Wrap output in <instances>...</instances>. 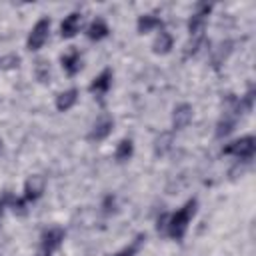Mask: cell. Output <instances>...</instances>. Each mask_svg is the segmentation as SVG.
Masks as SVG:
<instances>
[{"instance_id":"obj_1","label":"cell","mask_w":256,"mask_h":256,"mask_svg":"<svg viewBox=\"0 0 256 256\" xmlns=\"http://www.w3.org/2000/svg\"><path fill=\"white\" fill-rule=\"evenodd\" d=\"M194 212H196V200H188L178 212L168 216V220H166V234L170 238H174V240H182L186 230H188V224H190Z\"/></svg>"},{"instance_id":"obj_2","label":"cell","mask_w":256,"mask_h":256,"mask_svg":"<svg viewBox=\"0 0 256 256\" xmlns=\"http://www.w3.org/2000/svg\"><path fill=\"white\" fill-rule=\"evenodd\" d=\"M256 152V140L254 136H244V138H238L234 142H230L226 148H224V154H232L240 160H250Z\"/></svg>"},{"instance_id":"obj_3","label":"cell","mask_w":256,"mask_h":256,"mask_svg":"<svg viewBox=\"0 0 256 256\" xmlns=\"http://www.w3.org/2000/svg\"><path fill=\"white\" fill-rule=\"evenodd\" d=\"M62 240H64V232L60 228H50L48 232L42 234V240H40L36 256H52L60 248Z\"/></svg>"},{"instance_id":"obj_4","label":"cell","mask_w":256,"mask_h":256,"mask_svg":"<svg viewBox=\"0 0 256 256\" xmlns=\"http://www.w3.org/2000/svg\"><path fill=\"white\" fill-rule=\"evenodd\" d=\"M48 34H50V20L48 18H42L34 24L30 36H28V50H38L44 46V42L48 40Z\"/></svg>"},{"instance_id":"obj_5","label":"cell","mask_w":256,"mask_h":256,"mask_svg":"<svg viewBox=\"0 0 256 256\" xmlns=\"http://www.w3.org/2000/svg\"><path fill=\"white\" fill-rule=\"evenodd\" d=\"M44 192V178L42 176H30L26 180V186H24V200L30 202V200H36L40 194Z\"/></svg>"},{"instance_id":"obj_6","label":"cell","mask_w":256,"mask_h":256,"mask_svg":"<svg viewBox=\"0 0 256 256\" xmlns=\"http://www.w3.org/2000/svg\"><path fill=\"white\" fill-rule=\"evenodd\" d=\"M208 12H210V6H208V4H202V6H200V10L190 18V22H188V30H190V34H192V36H200V32L204 30V24H206V16H208Z\"/></svg>"},{"instance_id":"obj_7","label":"cell","mask_w":256,"mask_h":256,"mask_svg":"<svg viewBox=\"0 0 256 256\" xmlns=\"http://www.w3.org/2000/svg\"><path fill=\"white\" fill-rule=\"evenodd\" d=\"M80 24H82V16H80L78 12L68 14V16L64 18V22H62V26H60L62 38H72V36L80 30Z\"/></svg>"},{"instance_id":"obj_8","label":"cell","mask_w":256,"mask_h":256,"mask_svg":"<svg viewBox=\"0 0 256 256\" xmlns=\"http://www.w3.org/2000/svg\"><path fill=\"white\" fill-rule=\"evenodd\" d=\"M190 120H192V108L188 104H180L174 110V114H172V126H174V130L186 128L190 124Z\"/></svg>"},{"instance_id":"obj_9","label":"cell","mask_w":256,"mask_h":256,"mask_svg":"<svg viewBox=\"0 0 256 256\" xmlns=\"http://www.w3.org/2000/svg\"><path fill=\"white\" fill-rule=\"evenodd\" d=\"M112 126H114L112 118H108V116L100 118V120L94 124L92 132H90V140H104V138H106V136L112 132Z\"/></svg>"},{"instance_id":"obj_10","label":"cell","mask_w":256,"mask_h":256,"mask_svg":"<svg viewBox=\"0 0 256 256\" xmlns=\"http://www.w3.org/2000/svg\"><path fill=\"white\" fill-rule=\"evenodd\" d=\"M110 84H112V72H110V70H104V72H102L100 76H96L94 82L90 84V92H92V94H104V92H108Z\"/></svg>"},{"instance_id":"obj_11","label":"cell","mask_w":256,"mask_h":256,"mask_svg":"<svg viewBox=\"0 0 256 256\" xmlns=\"http://www.w3.org/2000/svg\"><path fill=\"white\" fill-rule=\"evenodd\" d=\"M76 100H78V90H76V88H70V90L58 94V98H56V108H58L60 112H66V110H70V108L76 104Z\"/></svg>"},{"instance_id":"obj_12","label":"cell","mask_w":256,"mask_h":256,"mask_svg":"<svg viewBox=\"0 0 256 256\" xmlns=\"http://www.w3.org/2000/svg\"><path fill=\"white\" fill-rule=\"evenodd\" d=\"M62 66H64V70H66L70 76H74L76 72H80L82 62H80V54H78V50H72V52L64 54V56H62Z\"/></svg>"},{"instance_id":"obj_13","label":"cell","mask_w":256,"mask_h":256,"mask_svg":"<svg viewBox=\"0 0 256 256\" xmlns=\"http://www.w3.org/2000/svg\"><path fill=\"white\" fill-rule=\"evenodd\" d=\"M108 36V26L102 18H96L90 26H88V38L90 40H102Z\"/></svg>"},{"instance_id":"obj_14","label":"cell","mask_w":256,"mask_h":256,"mask_svg":"<svg viewBox=\"0 0 256 256\" xmlns=\"http://www.w3.org/2000/svg\"><path fill=\"white\" fill-rule=\"evenodd\" d=\"M152 48H154V52H156V54H166V52L172 48V36H170L168 32H160V34H158V38L154 40Z\"/></svg>"},{"instance_id":"obj_15","label":"cell","mask_w":256,"mask_h":256,"mask_svg":"<svg viewBox=\"0 0 256 256\" xmlns=\"http://www.w3.org/2000/svg\"><path fill=\"white\" fill-rule=\"evenodd\" d=\"M160 26H162V22H160L156 16L144 14V16H140V18H138V32H142V34L150 32L152 28H160Z\"/></svg>"},{"instance_id":"obj_16","label":"cell","mask_w":256,"mask_h":256,"mask_svg":"<svg viewBox=\"0 0 256 256\" xmlns=\"http://www.w3.org/2000/svg\"><path fill=\"white\" fill-rule=\"evenodd\" d=\"M34 74L36 78L44 84L50 80V62L48 60H36V66H34Z\"/></svg>"},{"instance_id":"obj_17","label":"cell","mask_w":256,"mask_h":256,"mask_svg":"<svg viewBox=\"0 0 256 256\" xmlns=\"http://www.w3.org/2000/svg\"><path fill=\"white\" fill-rule=\"evenodd\" d=\"M234 130V116H224L220 122H218V128H216V136L222 138L226 134H230Z\"/></svg>"},{"instance_id":"obj_18","label":"cell","mask_w":256,"mask_h":256,"mask_svg":"<svg viewBox=\"0 0 256 256\" xmlns=\"http://www.w3.org/2000/svg\"><path fill=\"white\" fill-rule=\"evenodd\" d=\"M132 156V142L130 140H122L120 144H118V148H116V160L118 162H124V160H128Z\"/></svg>"},{"instance_id":"obj_19","label":"cell","mask_w":256,"mask_h":256,"mask_svg":"<svg viewBox=\"0 0 256 256\" xmlns=\"http://www.w3.org/2000/svg\"><path fill=\"white\" fill-rule=\"evenodd\" d=\"M170 142H172V134L164 132L158 140H156V154H166L170 150Z\"/></svg>"},{"instance_id":"obj_20","label":"cell","mask_w":256,"mask_h":256,"mask_svg":"<svg viewBox=\"0 0 256 256\" xmlns=\"http://www.w3.org/2000/svg\"><path fill=\"white\" fill-rule=\"evenodd\" d=\"M140 244H142V236H138L130 246H126L124 250H120L116 256H134L136 252H138V248H140Z\"/></svg>"},{"instance_id":"obj_21","label":"cell","mask_w":256,"mask_h":256,"mask_svg":"<svg viewBox=\"0 0 256 256\" xmlns=\"http://www.w3.org/2000/svg\"><path fill=\"white\" fill-rule=\"evenodd\" d=\"M18 62H20L18 56H6L0 60V68H14V66H18Z\"/></svg>"},{"instance_id":"obj_22","label":"cell","mask_w":256,"mask_h":256,"mask_svg":"<svg viewBox=\"0 0 256 256\" xmlns=\"http://www.w3.org/2000/svg\"><path fill=\"white\" fill-rule=\"evenodd\" d=\"M10 202H12V196H10V194H0V216H2L4 208H6Z\"/></svg>"},{"instance_id":"obj_23","label":"cell","mask_w":256,"mask_h":256,"mask_svg":"<svg viewBox=\"0 0 256 256\" xmlns=\"http://www.w3.org/2000/svg\"><path fill=\"white\" fill-rule=\"evenodd\" d=\"M0 148H2V142H0Z\"/></svg>"}]
</instances>
